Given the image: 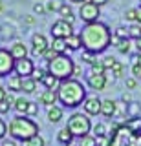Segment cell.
Segmentation results:
<instances>
[{
	"label": "cell",
	"instance_id": "obj_36",
	"mask_svg": "<svg viewBox=\"0 0 141 146\" xmlns=\"http://www.w3.org/2000/svg\"><path fill=\"white\" fill-rule=\"evenodd\" d=\"M125 18L130 22H138V9H128V11L125 13Z\"/></svg>",
	"mask_w": 141,
	"mask_h": 146
},
{
	"label": "cell",
	"instance_id": "obj_28",
	"mask_svg": "<svg viewBox=\"0 0 141 146\" xmlns=\"http://www.w3.org/2000/svg\"><path fill=\"white\" fill-rule=\"evenodd\" d=\"M79 146H97V139H95L94 135H84V137H81V141H79Z\"/></svg>",
	"mask_w": 141,
	"mask_h": 146
},
{
	"label": "cell",
	"instance_id": "obj_31",
	"mask_svg": "<svg viewBox=\"0 0 141 146\" xmlns=\"http://www.w3.org/2000/svg\"><path fill=\"white\" fill-rule=\"evenodd\" d=\"M62 6H64V2H61V0H49L46 4V9L48 11H61Z\"/></svg>",
	"mask_w": 141,
	"mask_h": 146
},
{
	"label": "cell",
	"instance_id": "obj_17",
	"mask_svg": "<svg viewBox=\"0 0 141 146\" xmlns=\"http://www.w3.org/2000/svg\"><path fill=\"white\" fill-rule=\"evenodd\" d=\"M49 48H51L53 51H57L59 55H66V51H68L66 38H53L51 44H49Z\"/></svg>",
	"mask_w": 141,
	"mask_h": 146
},
{
	"label": "cell",
	"instance_id": "obj_41",
	"mask_svg": "<svg viewBox=\"0 0 141 146\" xmlns=\"http://www.w3.org/2000/svg\"><path fill=\"white\" fill-rule=\"evenodd\" d=\"M37 111H39V106L35 102H29V106H28V111H26V115H37Z\"/></svg>",
	"mask_w": 141,
	"mask_h": 146
},
{
	"label": "cell",
	"instance_id": "obj_7",
	"mask_svg": "<svg viewBox=\"0 0 141 146\" xmlns=\"http://www.w3.org/2000/svg\"><path fill=\"white\" fill-rule=\"evenodd\" d=\"M15 58L9 53V49L0 48V77H7L15 71Z\"/></svg>",
	"mask_w": 141,
	"mask_h": 146
},
{
	"label": "cell",
	"instance_id": "obj_34",
	"mask_svg": "<svg viewBox=\"0 0 141 146\" xmlns=\"http://www.w3.org/2000/svg\"><path fill=\"white\" fill-rule=\"evenodd\" d=\"M81 60L86 62V64H92V62L95 60V55H94L92 51H86V49H84V51L81 53Z\"/></svg>",
	"mask_w": 141,
	"mask_h": 146
},
{
	"label": "cell",
	"instance_id": "obj_39",
	"mask_svg": "<svg viewBox=\"0 0 141 146\" xmlns=\"http://www.w3.org/2000/svg\"><path fill=\"white\" fill-rule=\"evenodd\" d=\"M128 113L132 117H138V113H139V104L138 102H130V106H128Z\"/></svg>",
	"mask_w": 141,
	"mask_h": 146
},
{
	"label": "cell",
	"instance_id": "obj_53",
	"mask_svg": "<svg viewBox=\"0 0 141 146\" xmlns=\"http://www.w3.org/2000/svg\"><path fill=\"white\" fill-rule=\"evenodd\" d=\"M121 100H123V102H130V93H128V91L121 95Z\"/></svg>",
	"mask_w": 141,
	"mask_h": 146
},
{
	"label": "cell",
	"instance_id": "obj_32",
	"mask_svg": "<svg viewBox=\"0 0 141 146\" xmlns=\"http://www.w3.org/2000/svg\"><path fill=\"white\" fill-rule=\"evenodd\" d=\"M130 38H126V40H121V44L117 46V51L123 53V55H126V53H130Z\"/></svg>",
	"mask_w": 141,
	"mask_h": 146
},
{
	"label": "cell",
	"instance_id": "obj_1",
	"mask_svg": "<svg viewBox=\"0 0 141 146\" xmlns=\"http://www.w3.org/2000/svg\"><path fill=\"white\" fill-rule=\"evenodd\" d=\"M81 38H83V48L86 51H92L94 55H97V53H103L110 46L112 31L103 22H94V24H86L83 27Z\"/></svg>",
	"mask_w": 141,
	"mask_h": 146
},
{
	"label": "cell",
	"instance_id": "obj_55",
	"mask_svg": "<svg viewBox=\"0 0 141 146\" xmlns=\"http://www.w3.org/2000/svg\"><path fill=\"white\" fill-rule=\"evenodd\" d=\"M134 60H136V64H139V66H141V53L134 55Z\"/></svg>",
	"mask_w": 141,
	"mask_h": 146
},
{
	"label": "cell",
	"instance_id": "obj_10",
	"mask_svg": "<svg viewBox=\"0 0 141 146\" xmlns=\"http://www.w3.org/2000/svg\"><path fill=\"white\" fill-rule=\"evenodd\" d=\"M101 104H103L101 99H97V97H86V100L83 102L84 113H86V115H99V113H101Z\"/></svg>",
	"mask_w": 141,
	"mask_h": 146
},
{
	"label": "cell",
	"instance_id": "obj_26",
	"mask_svg": "<svg viewBox=\"0 0 141 146\" xmlns=\"http://www.w3.org/2000/svg\"><path fill=\"white\" fill-rule=\"evenodd\" d=\"M28 106H29V100H26L24 97H19V99H17L15 110H17L19 113H24V115H26V111H28Z\"/></svg>",
	"mask_w": 141,
	"mask_h": 146
},
{
	"label": "cell",
	"instance_id": "obj_22",
	"mask_svg": "<svg viewBox=\"0 0 141 146\" xmlns=\"http://www.w3.org/2000/svg\"><path fill=\"white\" fill-rule=\"evenodd\" d=\"M9 91H22V77L20 75H11L9 82H7Z\"/></svg>",
	"mask_w": 141,
	"mask_h": 146
},
{
	"label": "cell",
	"instance_id": "obj_16",
	"mask_svg": "<svg viewBox=\"0 0 141 146\" xmlns=\"http://www.w3.org/2000/svg\"><path fill=\"white\" fill-rule=\"evenodd\" d=\"M40 82L46 86V90H55V91H57V88H59V84H61V80H59L57 77H53L49 71L44 73V77L40 79Z\"/></svg>",
	"mask_w": 141,
	"mask_h": 146
},
{
	"label": "cell",
	"instance_id": "obj_29",
	"mask_svg": "<svg viewBox=\"0 0 141 146\" xmlns=\"http://www.w3.org/2000/svg\"><path fill=\"white\" fill-rule=\"evenodd\" d=\"M92 130H94V133H92L94 137H104V135H106V126H104L103 122H97Z\"/></svg>",
	"mask_w": 141,
	"mask_h": 146
},
{
	"label": "cell",
	"instance_id": "obj_47",
	"mask_svg": "<svg viewBox=\"0 0 141 146\" xmlns=\"http://www.w3.org/2000/svg\"><path fill=\"white\" fill-rule=\"evenodd\" d=\"M110 44H112V46H116V48H117V46L121 44V38H119L117 35H114V33H112V40H110Z\"/></svg>",
	"mask_w": 141,
	"mask_h": 146
},
{
	"label": "cell",
	"instance_id": "obj_24",
	"mask_svg": "<svg viewBox=\"0 0 141 146\" xmlns=\"http://www.w3.org/2000/svg\"><path fill=\"white\" fill-rule=\"evenodd\" d=\"M37 90V80L28 77V79H22V91L24 93H33Z\"/></svg>",
	"mask_w": 141,
	"mask_h": 146
},
{
	"label": "cell",
	"instance_id": "obj_50",
	"mask_svg": "<svg viewBox=\"0 0 141 146\" xmlns=\"http://www.w3.org/2000/svg\"><path fill=\"white\" fill-rule=\"evenodd\" d=\"M81 73H83V66H79V64H75V68H74V77L81 75Z\"/></svg>",
	"mask_w": 141,
	"mask_h": 146
},
{
	"label": "cell",
	"instance_id": "obj_38",
	"mask_svg": "<svg viewBox=\"0 0 141 146\" xmlns=\"http://www.w3.org/2000/svg\"><path fill=\"white\" fill-rule=\"evenodd\" d=\"M114 35H117L121 40L130 38V36H128V29H125V27H119V29H116V33H114Z\"/></svg>",
	"mask_w": 141,
	"mask_h": 146
},
{
	"label": "cell",
	"instance_id": "obj_49",
	"mask_svg": "<svg viewBox=\"0 0 141 146\" xmlns=\"http://www.w3.org/2000/svg\"><path fill=\"white\" fill-rule=\"evenodd\" d=\"M0 146H17V143H15L13 139H4V141H2V144H0Z\"/></svg>",
	"mask_w": 141,
	"mask_h": 146
},
{
	"label": "cell",
	"instance_id": "obj_46",
	"mask_svg": "<svg viewBox=\"0 0 141 146\" xmlns=\"http://www.w3.org/2000/svg\"><path fill=\"white\" fill-rule=\"evenodd\" d=\"M136 86H138V80L136 79H126V88L128 90H134Z\"/></svg>",
	"mask_w": 141,
	"mask_h": 146
},
{
	"label": "cell",
	"instance_id": "obj_51",
	"mask_svg": "<svg viewBox=\"0 0 141 146\" xmlns=\"http://www.w3.org/2000/svg\"><path fill=\"white\" fill-rule=\"evenodd\" d=\"M88 2H92V4H95V6H104V4H108V0H88Z\"/></svg>",
	"mask_w": 141,
	"mask_h": 146
},
{
	"label": "cell",
	"instance_id": "obj_57",
	"mask_svg": "<svg viewBox=\"0 0 141 146\" xmlns=\"http://www.w3.org/2000/svg\"><path fill=\"white\" fill-rule=\"evenodd\" d=\"M138 24H141V7H138Z\"/></svg>",
	"mask_w": 141,
	"mask_h": 146
},
{
	"label": "cell",
	"instance_id": "obj_12",
	"mask_svg": "<svg viewBox=\"0 0 141 146\" xmlns=\"http://www.w3.org/2000/svg\"><path fill=\"white\" fill-rule=\"evenodd\" d=\"M88 86L92 90H95V91H103L104 88H106V75H92V73H90L88 75Z\"/></svg>",
	"mask_w": 141,
	"mask_h": 146
},
{
	"label": "cell",
	"instance_id": "obj_48",
	"mask_svg": "<svg viewBox=\"0 0 141 146\" xmlns=\"http://www.w3.org/2000/svg\"><path fill=\"white\" fill-rule=\"evenodd\" d=\"M6 102H9V104H11V106H15V102H17V99H15V97H13V93H7V95H6Z\"/></svg>",
	"mask_w": 141,
	"mask_h": 146
},
{
	"label": "cell",
	"instance_id": "obj_45",
	"mask_svg": "<svg viewBox=\"0 0 141 146\" xmlns=\"http://www.w3.org/2000/svg\"><path fill=\"white\" fill-rule=\"evenodd\" d=\"M9 108H11L9 102H6V100H4V102H0V113H7V111H9Z\"/></svg>",
	"mask_w": 141,
	"mask_h": 146
},
{
	"label": "cell",
	"instance_id": "obj_5",
	"mask_svg": "<svg viewBox=\"0 0 141 146\" xmlns=\"http://www.w3.org/2000/svg\"><path fill=\"white\" fill-rule=\"evenodd\" d=\"M66 128L70 130V133L74 137H84L90 133V130H92V122H90V119L86 113H74V115L68 117V124Z\"/></svg>",
	"mask_w": 141,
	"mask_h": 146
},
{
	"label": "cell",
	"instance_id": "obj_60",
	"mask_svg": "<svg viewBox=\"0 0 141 146\" xmlns=\"http://www.w3.org/2000/svg\"><path fill=\"white\" fill-rule=\"evenodd\" d=\"M68 146H72V144H68Z\"/></svg>",
	"mask_w": 141,
	"mask_h": 146
},
{
	"label": "cell",
	"instance_id": "obj_25",
	"mask_svg": "<svg viewBox=\"0 0 141 146\" xmlns=\"http://www.w3.org/2000/svg\"><path fill=\"white\" fill-rule=\"evenodd\" d=\"M90 73H92V75H104L106 70H104L103 60H97V58H95V60L90 64Z\"/></svg>",
	"mask_w": 141,
	"mask_h": 146
},
{
	"label": "cell",
	"instance_id": "obj_59",
	"mask_svg": "<svg viewBox=\"0 0 141 146\" xmlns=\"http://www.w3.org/2000/svg\"><path fill=\"white\" fill-rule=\"evenodd\" d=\"M2 9H4V4H2V0H0V11H2Z\"/></svg>",
	"mask_w": 141,
	"mask_h": 146
},
{
	"label": "cell",
	"instance_id": "obj_42",
	"mask_svg": "<svg viewBox=\"0 0 141 146\" xmlns=\"http://www.w3.org/2000/svg\"><path fill=\"white\" fill-rule=\"evenodd\" d=\"M6 133H7V124L2 121V119H0V141H4Z\"/></svg>",
	"mask_w": 141,
	"mask_h": 146
},
{
	"label": "cell",
	"instance_id": "obj_13",
	"mask_svg": "<svg viewBox=\"0 0 141 146\" xmlns=\"http://www.w3.org/2000/svg\"><path fill=\"white\" fill-rule=\"evenodd\" d=\"M39 100H40V104H44V106H48V108L55 106V102L59 100L57 91H55V90H46V91H42V93H40V97H39Z\"/></svg>",
	"mask_w": 141,
	"mask_h": 146
},
{
	"label": "cell",
	"instance_id": "obj_27",
	"mask_svg": "<svg viewBox=\"0 0 141 146\" xmlns=\"http://www.w3.org/2000/svg\"><path fill=\"white\" fill-rule=\"evenodd\" d=\"M128 36L130 38H134V40H138L139 36H141V24H132L130 27H128Z\"/></svg>",
	"mask_w": 141,
	"mask_h": 146
},
{
	"label": "cell",
	"instance_id": "obj_30",
	"mask_svg": "<svg viewBox=\"0 0 141 146\" xmlns=\"http://www.w3.org/2000/svg\"><path fill=\"white\" fill-rule=\"evenodd\" d=\"M24 146H44V139H42V137H40V135L37 133L35 137H31V139L26 141Z\"/></svg>",
	"mask_w": 141,
	"mask_h": 146
},
{
	"label": "cell",
	"instance_id": "obj_19",
	"mask_svg": "<svg viewBox=\"0 0 141 146\" xmlns=\"http://www.w3.org/2000/svg\"><path fill=\"white\" fill-rule=\"evenodd\" d=\"M57 141L61 144L68 146V144H72V141H74V135L70 133V130H68V128H62V130L57 133Z\"/></svg>",
	"mask_w": 141,
	"mask_h": 146
},
{
	"label": "cell",
	"instance_id": "obj_37",
	"mask_svg": "<svg viewBox=\"0 0 141 146\" xmlns=\"http://www.w3.org/2000/svg\"><path fill=\"white\" fill-rule=\"evenodd\" d=\"M57 55H59L57 51H53V49H51V48H48V49H46V51H44V53H42V57H44V58H46V60L49 62V60H53V58H55V57H57Z\"/></svg>",
	"mask_w": 141,
	"mask_h": 146
},
{
	"label": "cell",
	"instance_id": "obj_6",
	"mask_svg": "<svg viewBox=\"0 0 141 146\" xmlns=\"http://www.w3.org/2000/svg\"><path fill=\"white\" fill-rule=\"evenodd\" d=\"M79 17L83 18V22H86V24L99 22V17H101L99 6H95V4H92V2L81 4V7H79Z\"/></svg>",
	"mask_w": 141,
	"mask_h": 146
},
{
	"label": "cell",
	"instance_id": "obj_43",
	"mask_svg": "<svg viewBox=\"0 0 141 146\" xmlns=\"http://www.w3.org/2000/svg\"><path fill=\"white\" fill-rule=\"evenodd\" d=\"M48 70H35L33 71V75H31V79H35V80H40L44 77V73H46Z\"/></svg>",
	"mask_w": 141,
	"mask_h": 146
},
{
	"label": "cell",
	"instance_id": "obj_15",
	"mask_svg": "<svg viewBox=\"0 0 141 146\" xmlns=\"http://www.w3.org/2000/svg\"><path fill=\"white\" fill-rule=\"evenodd\" d=\"M116 111H117V102H114L112 99H104L103 104H101V115L110 119V117L116 115Z\"/></svg>",
	"mask_w": 141,
	"mask_h": 146
},
{
	"label": "cell",
	"instance_id": "obj_14",
	"mask_svg": "<svg viewBox=\"0 0 141 146\" xmlns=\"http://www.w3.org/2000/svg\"><path fill=\"white\" fill-rule=\"evenodd\" d=\"M9 53L13 55L15 60H20V58H26L28 57V48L24 46V42H15L9 48Z\"/></svg>",
	"mask_w": 141,
	"mask_h": 146
},
{
	"label": "cell",
	"instance_id": "obj_4",
	"mask_svg": "<svg viewBox=\"0 0 141 146\" xmlns=\"http://www.w3.org/2000/svg\"><path fill=\"white\" fill-rule=\"evenodd\" d=\"M74 68H75V62L68 55H57L53 60L48 62V71L53 77H57L59 80L72 79L74 77Z\"/></svg>",
	"mask_w": 141,
	"mask_h": 146
},
{
	"label": "cell",
	"instance_id": "obj_40",
	"mask_svg": "<svg viewBox=\"0 0 141 146\" xmlns=\"http://www.w3.org/2000/svg\"><path fill=\"white\" fill-rule=\"evenodd\" d=\"M33 11L37 13V15H44L48 9H46V6H44V4H40V2H39V4H35V6H33Z\"/></svg>",
	"mask_w": 141,
	"mask_h": 146
},
{
	"label": "cell",
	"instance_id": "obj_23",
	"mask_svg": "<svg viewBox=\"0 0 141 146\" xmlns=\"http://www.w3.org/2000/svg\"><path fill=\"white\" fill-rule=\"evenodd\" d=\"M59 15H61V18H62V20H66V22H70V24H74L75 17H74V11H72V7L68 6V4H64V6L61 7Z\"/></svg>",
	"mask_w": 141,
	"mask_h": 146
},
{
	"label": "cell",
	"instance_id": "obj_56",
	"mask_svg": "<svg viewBox=\"0 0 141 146\" xmlns=\"http://www.w3.org/2000/svg\"><path fill=\"white\" fill-rule=\"evenodd\" d=\"M136 48H138V51L141 53V36H139L138 40H136Z\"/></svg>",
	"mask_w": 141,
	"mask_h": 146
},
{
	"label": "cell",
	"instance_id": "obj_2",
	"mask_svg": "<svg viewBox=\"0 0 141 146\" xmlns=\"http://www.w3.org/2000/svg\"><path fill=\"white\" fill-rule=\"evenodd\" d=\"M57 97L62 106L77 108L79 104H83L86 100V88L83 86V82L77 79L61 80V84L57 88Z\"/></svg>",
	"mask_w": 141,
	"mask_h": 146
},
{
	"label": "cell",
	"instance_id": "obj_44",
	"mask_svg": "<svg viewBox=\"0 0 141 146\" xmlns=\"http://www.w3.org/2000/svg\"><path fill=\"white\" fill-rule=\"evenodd\" d=\"M132 73H134L136 79H141V66L139 64H134V66H132Z\"/></svg>",
	"mask_w": 141,
	"mask_h": 146
},
{
	"label": "cell",
	"instance_id": "obj_58",
	"mask_svg": "<svg viewBox=\"0 0 141 146\" xmlns=\"http://www.w3.org/2000/svg\"><path fill=\"white\" fill-rule=\"evenodd\" d=\"M70 2H75V4H84V2H88V0H70Z\"/></svg>",
	"mask_w": 141,
	"mask_h": 146
},
{
	"label": "cell",
	"instance_id": "obj_52",
	"mask_svg": "<svg viewBox=\"0 0 141 146\" xmlns=\"http://www.w3.org/2000/svg\"><path fill=\"white\" fill-rule=\"evenodd\" d=\"M6 95H7V91L0 86V102H4V100H6Z\"/></svg>",
	"mask_w": 141,
	"mask_h": 146
},
{
	"label": "cell",
	"instance_id": "obj_20",
	"mask_svg": "<svg viewBox=\"0 0 141 146\" xmlns=\"http://www.w3.org/2000/svg\"><path fill=\"white\" fill-rule=\"evenodd\" d=\"M66 44H68V48L70 49H79L81 46H83V38H81V33H74L72 36H68L66 38Z\"/></svg>",
	"mask_w": 141,
	"mask_h": 146
},
{
	"label": "cell",
	"instance_id": "obj_9",
	"mask_svg": "<svg viewBox=\"0 0 141 146\" xmlns=\"http://www.w3.org/2000/svg\"><path fill=\"white\" fill-rule=\"evenodd\" d=\"M33 71H35V64L31 58H20V60H17L15 62V73L17 75H20L22 79H28V77L33 75Z\"/></svg>",
	"mask_w": 141,
	"mask_h": 146
},
{
	"label": "cell",
	"instance_id": "obj_11",
	"mask_svg": "<svg viewBox=\"0 0 141 146\" xmlns=\"http://www.w3.org/2000/svg\"><path fill=\"white\" fill-rule=\"evenodd\" d=\"M31 44H33V49H31V51H33V55H40V57H42V53L49 48L46 36H44L42 33H35L33 38H31Z\"/></svg>",
	"mask_w": 141,
	"mask_h": 146
},
{
	"label": "cell",
	"instance_id": "obj_3",
	"mask_svg": "<svg viewBox=\"0 0 141 146\" xmlns=\"http://www.w3.org/2000/svg\"><path fill=\"white\" fill-rule=\"evenodd\" d=\"M39 133V124L33 121V119L17 115L15 119H11L9 122V135L13 139H19L22 143H26L28 139L35 137Z\"/></svg>",
	"mask_w": 141,
	"mask_h": 146
},
{
	"label": "cell",
	"instance_id": "obj_18",
	"mask_svg": "<svg viewBox=\"0 0 141 146\" xmlns=\"http://www.w3.org/2000/svg\"><path fill=\"white\" fill-rule=\"evenodd\" d=\"M125 126H126V130H128L130 133L139 135L141 133V117H132L130 121L125 122Z\"/></svg>",
	"mask_w": 141,
	"mask_h": 146
},
{
	"label": "cell",
	"instance_id": "obj_35",
	"mask_svg": "<svg viewBox=\"0 0 141 146\" xmlns=\"http://www.w3.org/2000/svg\"><path fill=\"white\" fill-rule=\"evenodd\" d=\"M116 62H117V60H116V58L112 57V55H108V57H104V58H103L104 70H106V71H108V70H112V68H114V64H116Z\"/></svg>",
	"mask_w": 141,
	"mask_h": 146
},
{
	"label": "cell",
	"instance_id": "obj_54",
	"mask_svg": "<svg viewBox=\"0 0 141 146\" xmlns=\"http://www.w3.org/2000/svg\"><path fill=\"white\" fill-rule=\"evenodd\" d=\"M26 24H35V17H26Z\"/></svg>",
	"mask_w": 141,
	"mask_h": 146
},
{
	"label": "cell",
	"instance_id": "obj_8",
	"mask_svg": "<svg viewBox=\"0 0 141 146\" xmlns=\"http://www.w3.org/2000/svg\"><path fill=\"white\" fill-rule=\"evenodd\" d=\"M74 33H75V31H74V24L62 20V18H59L55 24L51 26V36H53V38H68V36H72Z\"/></svg>",
	"mask_w": 141,
	"mask_h": 146
},
{
	"label": "cell",
	"instance_id": "obj_33",
	"mask_svg": "<svg viewBox=\"0 0 141 146\" xmlns=\"http://www.w3.org/2000/svg\"><path fill=\"white\" fill-rule=\"evenodd\" d=\"M123 70H125V64L117 60L116 64H114V68H112V75L114 77H123Z\"/></svg>",
	"mask_w": 141,
	"mask_h": 146
},
{
	"label": "cell",
	"instance_id": "obj_21",
	"mask_svg": "<svg viewBox=\"0 0 141 146\" xmlns=\"http://www.w3.org/2000/svg\"><path fill=\"white\" fill-rule=\"evenodd\" d=\"M61 119H62V108H59V106L48 108V121L49 122H59Z\"/></svg>",
	"mask_w": 141,
	"mask_h": 146
}]
</instances>
